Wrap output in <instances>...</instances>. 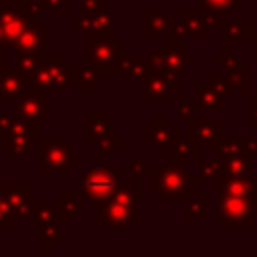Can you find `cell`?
Wrapping results in <instances>:
<instances>
[{
    "label": "cell",
    "mask_w": 257,
    "mask_h": 257,
    "mask_svg": "<svg viewBox=\"0 0 257 257\" xmlns=\"http://www.w3.org/2000/svg\"><path fill=\"white\" fill-rule=\"evenodd\" d=\"M151 193H155L163 203L167 201H179L185 203L201 183L199 177H193L187 173L183 165H153L151 173Z\"/></svg>",
    "instance_id": "obj_1"
},
{
    "label": "cell",
    "mask_w": 257,
    "mask_h": 257,
    "mask_svg": "<svg viewBox=\"0 0 257 257\" xmlns=\"http://www.w3.org/2000/svg\"><path fill=\"white\" fill-rule=\"evenodd\" d=\"M28 88L46 90L50 94L68 92L72 84V64L66 54H52L40 56V68L26 78Z\"/></svg>",
    "instance_id": "obj_2"
},
{
    "label": "cell",
    "mask_w": 257,
    "mask_h": 257,
    "mask_svg": "<svg viewBox=\"0 0 257 257\" xmlns=\"http://www.w3.org/2000/svg\"><path fill=\"white\" fill-rule=\"evenodd\" d=\"M78 165V149L68 139H40V173L68 175L70 167Z\"/></svg>",
    "instance_id": "obj_3"
},
{
    "label": "cell",
    "mask_w": 257,
    "mask_h": 257,
    "mask_svg": "<svg viewBox=\"0 0 257 257\" xmlns=\"http://www.w3.org/2000/svg\"><path fill=\"white\" fill-rule=\"evenodd\" d=\"M78 187L84 193L86 201L96 205L116 193V189L120 187V177L108 165H90L84 175L78 177Z\"/></svg>",
    "instance_id": "obj_4"
},
{
    "label": "cell",
    "mask_w": 257,
    "mask_h": 257,
    "mask_svg": "<svg viewBox=\"0 0 257 257\" xmlns=\"http://www.w3.org/2000/svg\"><path fill=\"white\" fill-rule=\"evenodd\" d=\"M124 54V40L120 36H96L86 38V60L98 66L106 76L116 74L118 60Z\"/></svg>",
    "instance_id": "obj_5"
},
{
    "label": "cell",
    "mask_w": 257,
    "mask_h": 257,
    "mask_svg": "<svg viewBox=\"0 0 257 257\" xmlns=\"http://www.w3.org/2000/svg\"><path fill=\"white\" fill-rule=\"evenodd\" d=\"M149 56H151L155 68L169 70L177 76L187 74L189 68L197 62V58L185 46H179V40H171L169 46H153Z\"/></svg>",
    "instance_id": "obj_6"
},
{
    "label": "cell",
    "mask_w": 257,
    "mask_h": 257,
    "mask_svg": "<svg viewBox=\"0 0 257 257\" xmlns=\"http://www.w3.org/2000/svg\"><path fill=\"white\" fill-rule=\"evenodd\" d=\"M177 78L179 76L169 70H161V68L149 70L141 78V100L143 102H167L179 90Z\"/></svg>",
    "instance_id": "obj_7"
},
{
    "label": "cell",
    "mask_w": 257,
    "mask_h": 257,
    "mask_svg": "<svg viewBox=\"0 0 257 257\" xmlns=\"http://www.w3.org/2000/svg\"><path fill=\"white\" fill-rule=\"evenodd\" d=\"M116 24V14L112 10H100L94 14H76L68 20V28L74 30L80 38H96V36H112Z\"/></svg>",
    "instance_id": "obj_8"
},
{
    "label": "cell",
    "mask_w": 257,
    "mask_h": 257,
    "mask_svg": "<svg viewBox=\"0 0 257 257\" xmlns=\"http://www.w3.org/2000/svg\"><path fill=\"white\" fill-rule=\"evenodd\" d=\"M30 14L22 0H2L0 2V26L4 30V46L12 48L24 28L30 22Z\"/></svg>",
    "instance_id": "obj_9"
},
{
    "label": "cell",
    "mask_w": 257,
    "mask_h": 257,
    "mask_svg": "<svg viewBox=\"0 0 257 257\" xmlns=\"http://www.w3.org/2000/svg\"><path fill=\"white\" fill-rule=\"evenodd\" d=\"M255 207L251 201L241 199V197H219L217 203V217L225 229L241 227V229H251V215Z\"/></svg>",
    "instance_id": "obj_10"
},
{
    "label": "cell",
    "mask_w": 257,
    "mask_h": 257,
    "mask_svg": "<svg viewBox=\"0 0 257 257\" xmlns=\"http://www.w3.org/2000/svg\"><path fill=\"white\" fill-rule=\"evenodd\" d=\"M141 219H143V213L139 209H131L112 197L96 203V221H100L110 229H126Z\"/></svg>",
    "instance_id": "obj_11"
},
{
    "label": "cell",
    "mask_w": 257,
    "mask_h": 257,
    "mask_svg": "<svg viewBox=\"0 0 257 257\" xmlns=\"http://www.w3.org/2000/svg\"><path fill=\"white\" fill-rule=\"evenodd\" d=\"M14 112L34 118V120H48L50 118V92L26 88L14 98Z\"/></svg>",
    "instance_id": "obj_12"
},
{
    "label": "cell",
    "mask_w": 257,
    "mask_h": 257,
    "mask_svg": "<svg viewBox=\"0 0 257 257\" xmlns=\"http://www.w3.org/2000/svg\"><path fill=\"white\" fill-rule=\"evenodd\" d=\"M225 137V122L221 118H209V120H187V141H191L195 147H217Z\"/></svg>",
    "instance_id": "obj_13"
},
{
    "label": "cell",
    "mask_w": 257,
    "mask_h": 257,
    "mask_svg": "<svg viewBox=\"0 0 257 257\" xmlns=\"http://www.w3.org/2000/svg\"><path fill=\"white\" fill-rule=\"evenodd\" d=\"M2 197L6 201V207L10 211V215L14 219H22L28 221L32 217L34 211V203H32V185H8L4 183L2 187Z\"/></svg>",
    "instance_id": "obj_14"
},
{
    "label": "cell",
    "mask_w": 257,
    "mask_h": 257,
    "mask_svg": "<svg viewBox=\"0 0 257 257\" xmlns=\"http://www.w3.org/2000/svg\"><path fill=\"white\" fill-rule=\"evenodd\" d=\"M217 197H241L251 201V205L257 211V177H241V179H229L219 175L213 181Z\"/></svg>",
    "instance_id": "obj_15"
},
{
    "label": "cell",
    "mask_w": 257,
    "mask_h": 257,
    "mask_svg": "<svg viewBox=\"0 0 257 257\" xmlns=\"http://www.w3.org/2000/svg\"><path fill=\"white\" fill-rule=\"evenodd\" d=\"M48 46H50V28L42 26L40 24V18H30L28 26L20 34V38L16 40V44L12 46V50H14V54H20V52L40 54Z\"/></svg>",
    "instance_id": "obj_16"
},
{
    "label": "cell",
    "mask_w": 257,
    "mask_h": 257,
    "mask_svg": "<svg viewBox=\"0 0 257 257\" xmlns=\"http://www.w3.org/2000/svg\"><path fill=\"white\" fill-rule=\"evenodd\" d=\"M141 137L147 139V141L151 143V147L159 149L163 157H165V155L169 153V149L179 141L177 128H173L167 118H153L151 124H149V128H143V131H141Z\"/></svg>",
    "instance_id": "obj_17"
},
{
    "label": "cell",
    "mask_w": 257,
    "mask_h": 257,
    "mask_svg": "<svg viewBox=\"0 0 257 257\" xmlns=\"http://www.w3.org/2000/svg\"><path fill=\"white\" fill-rule=\"evenodd\" d=\"M40 120L22 116L18 112H0V137L8 135H26L32 139H40Z\"/></svg>",
    "instance_id": "obj_18"
},
{
    "label": "cell",
    "mask_w": 257,
    "mask_h": 257,
    "mask_svg": "<svg viewBox=\"0 0 257 257\" xmlns=\"http://www.w3.org/2000/svg\"><path fill=\"white\" fill-rule=\"evenodd\" d=\"M153 60L151 56H141V54H122L120 60H118V70L116 74L122 78L124 84H133V82H139L149 70H153Z\"/></svg>",
    "instance_id": "obj_19"
},
{
    "label": "cell",
    "mask_w": 257,
    "mask_h": 257,
    "mask_svg": "<svg viewBox=\"0 0 257 257\" xmlns=\"http://www.w3.org/2000/svg\"><path fill=\"white\" fill-rule=\"evenodd\" d=\"M171 28H173V18L167 12L143 10L141 14V36L143 38H151V36L171 38Z\"/></svg>",
    "instance_id": "obj_20"
},
{
    "label": "cell",
    "mask_w": 257,
    "mask_h": 257,
    "mask_svg": "<svg viewBox=\"0 0 257 257\" xmlns=\"http://www.w3.org/2000/svg\"><path fill=\"white\" fill-rule=\"evenodd\" d=\"M104 78H106V74L98 66L90 64L88 60L82 66H74L72 64V82L76 84L78 92H82V94L94 92L96 86H100L104 82Z\"/></svg>",
    "instance_id": "obj_21"
},
{
    "label": "cell",
    "mask_w": 257,
    "mask_h": 257,
    "mask_svg": "<svg viewBox=\"0 0 257 257\" xmlns=\"http://www.w3.org/2000/svg\"><path fill=\"white\" fill-rule=\"evenodd\" d=\"M26 88H28V82L16 66L4 64V68H0V102L8 98H16Z\"/></svg>",
    "instance_id": "obj_22"
},
{
    "label": "cell",
    "mask_w": 257,
    "mask_h": 257,
    "mask_svg": "<svg viewBox=\"0 0 257 257\" xmlns=\"http://www.w3.org/2000/svg\"><path fill=\"white\" fill-rule=\"evenodd\" d=\"M86 145L98 139H106L114 135V120L104 110H88L86 114Z\"/></svg>",
    "instance_id": "obj_23"
},
{
    "label": "cell",
    "mask_w": 257,
    "mask_h": 257,
    "mask_svg": "<svg viewBox=\"0 0 257 257\" xmlns=\"http://www.w3.org/2000/svg\"><path fill=\"white\" fill-rule=\"evenodd\" d=\"M225 98L215 92L207 82H199L195 86V104H197V110H209V112H215V110H223L225 108Z\"/></svg>",
    "instance_id": "obj_24"
},
{
    "label": "cell",
    "mask_w": 257,
    "mask_h": 257,
    "mask_svg": "<svg viewBox=\"0 0 257 257\" xmlns=\"http://www.w3.org/2000/svg\"><path fill=\"white\" fill-rule=\"evenodd\" d=\"M177 20L179 24L183 26V32H185V38H203L207 34V24L201 16V12L195 8V10H181L177 14Z\"/></svg>",
    "instance_id": "obj_25"
},
{
    "label": "cell",
    "mask_w": 257,
    "mask_h": 257,
    "mask_svg": "<svg viewBox=\"0 0 257 257\" xmlns=\"http://www.w3.org/2000/svg\"><path fill=\"white\" fill-rule=\"evenodd\" d=\"M225 40H223V46L225 48H237L241 46L247 38H251L253 34V26H251V20H233L229 24H225Z\"/></svg>",
    "instance_id": "obj_26"
},
{
    "label": "cell",
    "mask_w": 257,
    "mask_h": 257,
    "mask_svg": "<svg viewBox=\"0 0 257 257\" xmlns=\"http://www.w3.org/2000/svg\"><path fill=\"white\" fill-rule=\"evenodd\" d=\"M56 211H58V219L76 221L78 215L86 211V203H82L74 193H60V197L56 199Z\"/></svg>",
    "instance_id": "obj_27"
},
{
    "label": "cell",
    "mask_w": 257,
    "mask_h": 257,
    "mask_svg": "<svg viewBox=\"0 0 257 257\" xmlns=\"http://www.w3.org/2000/svg\"><path fill=\"white\" fill-rule=\"evenodd\" d=\"M233 92H249L251 90V66L249 64H237L223 72Z\"/></svg>",
    "instance_id": "obj_28"
},
{
    "label": "cell",
    "mask_w": 257,
    "mask_h": 257,
    "mask_svg": "<svg viewBox=\"0 0 257 257\" xmlns=\"http://www.w3.org/2000/svg\"><path fill=\"white\" fill-rule=\"evenodd\" d=\"M34 149V139L26 135H8L4 137V155L6 157H30Z\"/></svg>",
    "instance_id": "obj_29"
},
{
    "label": "cell",
    "mask_w": 257,
    "mask_h": 257,
    "mask_svg": "<svg viewBox=\"0 0 257 257\" xmlns=\"http://www.w3.org/2000/svg\"><path fill=\"white\" fill-rule=\"evenodd\" d=\"M112 199H116L118 203L131 207V209H139L141 199H143V189H141V179H131V183L120 185L116 189V193L112 195Z\"/></svg>",
    "instance_id": "obj_30"
},
{
    "label": "cell",
    "mask_w": 257,
    "mask_h": 257,
    "mask_svg": "<svg viewBox=\"0 0 257 257\" xmlns=\"http://www.w3.org/2000/svg\"><path fill=\"white\" fill-rule=\"evenodd\" d=\"M221 175L229 179H241L251 175V159L249 157H229L221 159Z\"/></svg>",
    "instance_id": "obj_31"
},
{
    "label": "cell",
    "mask_w": 257,
    "mask_h": 257,
    "mask_svg": "<svg viewBox=\"0 0 257 257\" xmlns=\"http://www.w3.org/2000/svg\"><path fill=\"white\" fill-rule=\"evenodd\" d=\"M68 237H70V231L64 229V227H60L58 221L48 223V225H44L40 229V247L42 249H56Z\"/></svg>",
    "instance_id": "obj_32"
},
{
    "label": "cell",
    "mask_w": 257,
    "mask_h": 257,
    "mask_svg": "<svg viewBox=\"0 0 257 257\" xmlns=\"http://www.w3.org/2000/svg\"><path fill=\"white\" fill-rule=\"evenodd\" d=\"M54 221H58L56 201H54V203H48V205H42V203H34V211H32V217L28 219V223H30V229H34V231H40L44 225H48V223H54Z\"/></svg>",
    "instance_id": "obj_33"
},
{
    "label": "cell",
    "mask_w": 257,
    "mask_h": 257,
    "mask_svg": "<svg viewBox=\"0 0 257 257\" xmlns=\"http://www.w3.org/2000/svg\"><path fill=\"white\" fill-rule=\"evenodd\" d=\"M151 169H153V159L149 155H135L122 167V175L131 179H143V177H149Z\"/></svg>",
    "instance_id": "obj_34"
},
{
    "label": "cell",
    "mask_w": 257,
    "mask_h": 257,
    "mask_svg": "<svg viewBox=\"0 0 257 257\" xmlns=\"http://www.w3.org/2000/svg\"><path fill=\"white\" fill-rule=\"evenodd\" d=\"M195 155H197V147L191 143V141H177L171 149H169V153L165 155L171 163H175V165H187L191 159H195Z\"/></svg>",
    "instance_id": "obj_35"
},
{
    "label": "cell",
    "mask_w": 257,
    "mask_h": 257,
    "mask_svg": "<svg viewBox=\"0 0 257 257\" xmlns=\"http://www.w3.org/2000/svg\"><path fill=\"white\" fill-rule=\"evenodd\" d=\"M195 161L199 167V181L201 183L215 181L221 175V159H209V157L195 155Z\"/></svg>",
    "instance_id": "obj_36"
},
{
    "label": "cell",
    "mask_w": 257,
    "mask_h": 257,
    "mask_svg": "<svg viewBox=\"0 0 257 257\" xmlns=\"http://www.w3.org/2000/svg\"><path fill=\"white\" fill-rule=\"evenodd\" d=\"M187 219L189 221H203L207 217V197L203 193H193L187 201Z\"/></svg>",
    "instance_id": "obj_37"
},
{
    "label": "cell",
    "mask_w": 257,
    "mask_h": 257,
    "mask_svg": "<svg viewBox=\"0 0 257 257\" xmlns=\"http://www.w3.org/2000/svg\"><path fill=\"white\" fill-rule=\"evenodd\" d=\"M122 145H124V139L112 135V137H106V139H98V141L88 143V149H92V151L96 153V157H110V155L116 153Z\"/></svg>",
    "instance_id": "obj_38"
},
{
    "label": "cell",
    "mask_w": 257,
    "mask_h": 257,
    "mask_svg": "<svg viewBox=\"0 0 257 257\" xmlns=\"http://www.w3.org/2000/svg\"><path fill=\"white\" fill-rule=\"evenodd\" d=\"M219 159H229V157H247L245 155V143L243 139H225L217 145Z\"/></svg>",
    "instance_id": "obj_39"
},
{
    "label": "cell",
    "mask_w": 257,
    "mask_h": 257,
    "mask_svg": "<svg viewBox=\"0 0 257 257\" xmlns=\"http://www.w3.org/2000/svg\"><path fill=\"white\" fill-rule=\"evenodd\" d=\"M16 68L24 74V78H30L40 68V54H34V52L16 54Z\"/></svg>",
    "instance_id": "obj_40"
},
{
    "label": "cell",
    "mask_w": 257,
    "mask_h": 257,
    "mask_svg": "<svg viewBox=\"0 0 257 257\" xmlns=\"http://www.w3.org/2000/svg\"><path fill=\"white\" fill-rule=\"evenodd\" d=\"M197 10L201 12V16H203V20H205V24H207V28H219V30H223L225 28V12H221V10H215V8H211V6H205V4H197Z\"/></svg>",
    "instance_id": "obj_41"
},
{
    "label": "cell",
    "mask_w": 257,
    "mask_h": 257,
    "mask_svg": "<svg viewBox=\"0 0 257 257\" xmlns=\"http://www.w3.org/2000/svg\"><path fill=\"white\" fill-rule=\"evenodd\" d=\"M205 82L215 90V92H219L227 102L229 100H233V90H231V86H229V82H227V78H225V74H215V72H209L207 76H205Z\"/></svg>",
    "instance_id": "obj_42"
},
{
    "label": "cell",
    "mask_w": 257,
    "mask_h": 257,
    "mask_svg": "<svg viewBox=\"0 0 257 257\" xmlns=\"http://www.w3.org/2000/svg\"><path fill=\"white\" fill-rule=\"evenodd\" d=\"M197 4H205V6H211L215 10H221V12H227V10H241V0H197Z\"/></svg>",
    "instance_id": "obj_43"
},
{
    "label": "cell",
    "mask_w": 257,
    "mask_h": 257,
    "mask_svg": "<svg viewBox=\"0 0 257 257\" xmlns=\"http://www.w3.org/2000/svg\"><path fill=\"white\" fill-rule=\"evenodd\" d=\"M215 64L223 66V70H229V68H233V66L241 64V60L233 54V50H231V48H225V50H223V54L215 56Z\"/></svg>",
    "instance_id": "obj_44"
},
{
    "label": "cell",
    "mask_w": 257,
    "mask_h": 257,
    "mask_svg": "<svg viewBox=\"0 0 257 257\" xmlns=\"http://www.w3.org/2000/svg\"><path fill=\"white\" fill-rule=\"evenodd\" d=\"M0 229H4V231L14 229V217L10 215V211L6 207V201L2 197V187H0Z\"/></svg>",
    "instance_id": "obj_45"
},
{
    "label": "cell",
    "mask_w": 257,
    "mask_h": 257,
    "mask_svg": "<svg viewBox=\"0 0 257 257\" xmlns=\"http://www.w3.org/2000/svg\"><path fill=\"white\" fill-rule=\"evenodd\" d=\"M78 2H80L78 14H94V12H100V10H104V4H106V0H78Z\"/></svg>",
    "instance_id": "obj_46"
},
{
    "label": "cell",
    "mask_w": 257,
    "mask_h": 257,
    "mask_svg": "<svg viewBox=\"0 0 257 257\" xmlns=\"http://www.w3.org/2000/svg\"><path fill=\"white\" fill-rule=\"evenodd\" d=\"M32 18H40L46 12V0H22Z\"/></svg>",
    "instance_id": "obj_47"
},
{
    "label": "cell",
    "mask_w": 257,
    "mask_h": 257,
    "mask_svg": "<svg viewBox=\"0 0 257 257\" xmlns=\"http://www.w3.org/2000/svg\"><path fill=\"white\" fill-rule=\"evenodd\" d=\"M177 112L183 120H191L195 118V112H197V104H193L191 100H179L177 104Z\"/></svg>",
    "instance_id": "obj_48"
},
{
    "label": "cell",
    "mask_w": 257,
    "mask_h": 257,
    "mask_svg": "<svg viewBox=\"0 0 257 257\" xmlns=\"http://www.w3.org/2000/svg\"><path fill=\"white\" fill-rule=\"evenodd\" d=\"M70 8V0H46V10L50 12H66Z\"/></svg>",
    "instance_id": "obj_49"
},
{
    "label": "cell",
    "mask_w": 257,
    "mask_h": 257,
    "mask_svg": "<svg viewBox=\"0 0 257 257\" xmlns=\"http://www.w3.org/2000/svg\"><path fill=\"white\" fill-rule=\"evenodd\" d=\"M245 143V155L251 159V157H257V139H243Z\"/></svg>",
    "instance_id": "obj_50"
},
{
    "label": "cell",
    "mask_w": 257,
    "mask_h": 257,
    "mask_svg": "<svg viewBox=\"0 0 257 257\" xmlns=\"http://www.w3.org/2000/svg\"><path fill=\"white\" fill-rule=\"evenodd\" d=\"M251 126L257 128V92L251 94Z\"/></svg>",
    "instance_id": "obj_51"
},
{
    "label": "cell",
    "mask_w": 257,
    "mask_h": 257,
    "mask_svg": "<svg viewBox=\"0 0 257 257\" xmlns=\"http://www.w3.org/2000/svg\"><path fill=\"white\" fill-rule=\"evenodd\" d=\"M251 52H253V56H257V30H253V34H251Z\"/></svg>",
    "instance_id": "obj_52"
},
{
    "label": "cell",
    "mask_w": 257,
    "mask_h": 257,
    "mask_svg": "<svg viewBox=\"0 0 257 257\" xmlns=\"http://www.w3.org/2000/svg\"><path fill=\"white\" fill-rule=\"evenodd\" d=\"M4 44H0V68H4Z\"/></svg>",
    "instance_id": "obj_53"
},
{
    "label": "cell",
    "mask_w": 257,
    "mask_h": 257,
    "mask_svg": "<svg viewBox=\"0 0 257 257\" xmlns=\"http://www.w3.org/2000/svg\"><path fill=\"white\" fill-rule=\"evenodd\" d=\"M4 173H6V169H4V165H0V187H4Z\"/></svg>",
    "instance_id": "obj_54"
},
{
    "label": "cell",
    "mask_w": 257,
    "mask_h": 257,
    "mask_svg": "<svg viewBox=\"0 0 257 257\" xmlns=\"http://www.w3.org/2000/svg\"><path fill=\"white\" fill-rule=\"evenodd\" d=\"M0 44H4V30H2V26H0Z\"/></svg>",
    "instance_id": "obj_55"
},
{
    "label": "cell",
    "mask_w": 257,
    "mask_h": 257,
    "mask_svg": "<svg viewBox=\"0 0 257 257\" xmlns=\"http://www.w3.org/2000/svg\"><path fill=\"white\" fill-rule=\"evenodd\" d=\"M112 2H122V0H112Z\"/></svg>",
    "instance_id": "obj_56"
},
{
    "label": "cell",
    "mask_w": 257,
    "mask_h": 257,
    "mask_svg": "<svg viewBox=\"0 0 257 257\" xmlns=\"http://www.w3.org/2000/svg\"><path fill=\"white\" fill-rule=\"evenodd\" d=\"M0 2H2V0H0Z\"/></svg>",
    "instance_id": "obj_57"
}]
</instances>
